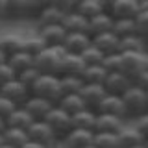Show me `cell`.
<instances>
[{"mask_svg": "<svg viewBox=\"0 0 148 148\" xmlns=\"http://www.w3.org/2000/svg\"><path fill=\"white\" fill-rule=\"evenodd\" d=\"M113 24L115 18L109 13H100V15L89 18V35L96 37L100 34H106V32H113Z\"/></svg>", "mask_w": 148, "mask_h": 148, "instance_id": "20", "label": "cell"}, {"mask_svg": "<svg viewBox=\"0 0 148 148\" xmlns=\"http://www.w3.org/2000/svg\"><path fill=\"white\" fill-rule=\"evenodd\" d=\"M132 85H133L132 78L126 76V74L120 72V71H117V72H109L108 78H106V82H104L106 91H108L109 95H119V96H122Z\"/></svg>", "mask_w": 148, "mask_h": 148, "instance_id": "10", "label": "cell"}, {"mask_svg": "<svg viewBox=\"0 0 148 148\" xmlns=\"http://www.w3.org/2000/svg\"><path fill=\"white\" fill-rule=\"evenodd\" d=\"M2 9H4V0H0V18H2Z\"/></svg>", "mask_w": 148, "mask_h": 148, "instance_id": "52", "label": "cell"}, {"mask_svg": "<svg viewBox=\"0 0 148 148\" xmlns=\"http://www.w3.org/2000/svg\"><path fill=\"white\" fill-rule=\"evenodd\" d=\"M80 95H82L83 102L87 104V108L96 111V108L100 106V102L106 98L108 91H106L104 83H85L83 89L80 91Z\"/></svg>", "mask_w": 148, "mask_h": 148, "instance_id": "12", "label": "cell"}, {"mask_svg": "<svg viewBox=\"0 0 148 148\" xmlns=\"http://www.w3.org/2000/svg\"><path fill=\"white\" fill-rule=\"evenodd\" d=\"M46 48V45H45V41L39 37V34H32V35H24V41H22V50L28 54H32L35 58L39 52H43V50Z\"/></svg>", "mask_w": 148, "mask_h": 148, "instance_id": "34", "label": "cell"}, {"mask_svg": "<svg viewBox=\"0 0 148 148\" xmlns=\"http://www.w3.org/2000/svg\"><path fill=\"white\" fill-rule=\"evenodd\" d=\"M124 106H126V113H128V120L139 117V115L148 111V96L146 91L139 89V87L132 85L130 89L122 95Z\"/></svg>", "mask_w": 148, "mask_h": 148, "instance_id": "3", "label": "cell"}, {"mask_svg": "<svg viewBox=\"0 0 148 148\" xmlns=\"http://www.w3.org/2000/svg\"><path fill=\"white\" fill-rule=\"evenodd\" d=\"M28 135L32 141H37L45 146H56L59 145V137L54 133V130L45 122V120H34L32 126L28 128Z\"/></svg>", "mask_w": 148, "mask_h": 148, "instance_id": "6", "label": "cell"}, {"mask_svg": "<svg viewBox=\"0 0 148 148\" xmlns=\"http://www.w3.org/2000/svg\"><path fill=\"white\" fill-rule=\"evenodd\" d=\"M32 95L41 96V98L50 100L52 104H58L59 98L63 96L61 92V83H59V76H52V74H41L37 82L32 85Z\"/></svg>", "mask_w": 148, "mask_h": 148, "instance_id": "2", "label": "cell"}, {"mask_svg": "<svg viewBox=\"0 0 148 148\" xmlns=\"http://www.w3.org/2000/svg\"><path fill=\"white\" fill-rule=\"evenodd\" d=\"M76 0H52V6H56L58 9H61L63 13H71L76 9Z\"/></svg>", "mask_w": 148, "mask_h": 148, "instance_id": "46", "label": "cell"}, {"mask_svg": "<svg viewBox=\"0 0 148 148\" xmlns=\"http://www.w3.org/2000/svg\"><path fill=\"white\" fill-rule=\"evenodd\" d=\"M132 82H133V85H135V87H139V89L148 91V69L141 71V72L137 74V76H133V78H132Z\"/></svg>", "mask_w": 148, "mask_h": 148, "instance_id": "45", "label": "cell"}, {"mask_svg": "<svg viewBox=\"0 0 148 148\" xmlns=\"http://www.w3.org/2000/svg\"><path fill=\"white\" fill-rule=\"evenodd\" d=\"M58 106L61 109H65L69 115H76L78 111H82V109L87 108V104L83 102L80 92H76V95H63L61 98H59Z\"/></svg>", "mask_w": 148, "mask_h": 148, "instance_id": "28", "label": "cell"}, {"mask_svg": "<svg viewBox=\"0 0 148 148\" xmlns=\"http://www.w3.org/2000/svg\"><path fill=\"white\" fill-rule=\"evenodd\" d=\"M117 139H119V148H133V146L141 145V143H145V137L137 132L135 126L130 120L126 122V126L117 133Z\"/></svg>", "mask_w": 148, "mask_h": 148, "instance_id": "19", "label": "cell"}, {"mask_svg": "<svg viewBox=\"0 0 148 148\" xmlns=\"http://www.w3.org/2000/svg\"><path fill=\"white\" fill-rule=\"evenodd\" d=\"M6 128H8V122H6V120H4L2 117H0V133L6 132Z\"/></svg>", "mask_w": 148, "mask_h": 148, "instance_id": "49", "label": "cell"}, {"mask_svg": "<svg viewBox=\"0 0 148 148\" xmlns=\"http://www.w3.org/2000/svg\"><path fill=\"white\" fill-rule=\"evenodd\" d=\"M22 41H24V35H21V34H2L0 35V52L6 58L21 52Z\"/></svg>", "mask_w": 148, "mask_h": 148, "instance_id": "21", "label": "cell"}, {"mask_svg": "<svg viewBox=\"0 0 148 148\" xmlns=\"http://www.w3.org/2000/svg\"><path fill=\"white\" fill-rule=\"evenodd\" d=\"M8 126L11 128H22V130H28L32 126V122H34V117H32L28 111L22 108V106H18V108L13 111L11 115H9V119L6 120Z\"/></svg>", "mask_w": 148, "mask_h": 148, "instance_id": "30", "label": "cell"}, {"mask_svg": "<svg viewBox=\"0 0 148 148\" xmlns=\"http://www.w3.org/2000/svg\"><path fill=\"white\" fill-rule=\"evenodd\" d=\"M76 2H82V0H76ZM76 6H78V4H76Z\"/></svg>", "mask_w": 148, "mask_h": 148, "instance_id": "60", "label": "cell"}, {"mask_svg": "<svg viewBox=\"0 0 148 148\" xmlns=\"http://www.w3.org/2000/svg\"><path fill=\"white\" fill-rule=\"evenodd\" d=\"M0 148H13V146H9V145H6V143H4V145L0 146Z\"/></svg>", "mask_w": 148, "mask_h": 148, "instance_id": "55", "label": "cell"}, {"mask_svg": "<svg viewBox=\"0 0 148 148\" xmlns=\"http://www.w3.org/2000/svg\"><path fill=\"white\" fill-rule=\"evenodd\" d=\"M39 76H41V72L37 71V69H35V65H34L32 69H28V71H24L22 74H18L17 78H18L21 82H24L26 85H28V87L32 89V85H34V83L37 82V78H39Z\"/></svg>", "mask_w": 148, "mask_h": 148, "instance_id": "41", "label": "cell"}, {"mask_svg": "<svg viewBox=\"0 0 148 148\" xmlns=\"http://www.w3.org/2000/svg\"><path fill=\"white\" fill-rule=\"evenodd\" d=\"M83 69H85V61L82 59L80 54L65 52L61 67H59V76H82Z\"/></svg>", "mask_w": 148, "mask_h": 148, "instance_id": "16", "label": "cell"}, {"mask_svg": "<svg viewBox=\"0 0 148 148\" xmlns=\"http://www.w3.org/2000/svg\"><path fill=\"white\" fill-rule=\"evenodd\" d=\"M113 34L117 35L119 39H124V37H130V35H135L137 34L135 18H115Z\"/></svg>", "mask_w": 148, "mask_h": 148, "instance_id": "31", "label": "cell"}, {"mask_svg": "<svg viewBox=\"0 0 148 148\" xmlns=\"http://www.w3.org/2000/svg\"><path fill=\"white\" fill-rule=\"evenodd\" d=\"M146 96H148V91H146Z\"/></svg>", "mask_w": 148, "mask_h": 148, "instance_id": "61", "label": "cell"}, {"mask_svg": "<svg viewBox=\"0 0 148 148\" xmlns=\"http://www.w3.org/2000/svg\"><path fill=\"white\" fill-rule=\"evenodd\" d=\"M80 56H82L83 61H85V65H104V59H106V56L102 54L92 43H91L89 48H85Z\"/></svg>", "mask_w": 148, "mask_h": 148, "instance_id": "37", "label": "cell"}, {"mask_svg": "<svg viewBox=\"0 0 148 148\" xmlns=\"http://www.w3.org/2000/svg\"><path fill=\"white\" fill-rule=\"evenodd\" d=\"M141 50H148V43L139 34L120 39V52H141Z\"/></svg>", "mask_w": 148, "mask_h": 148, "instance_id": "32", "label": "cell"}, {"mask_svg": "<svg viewBox=\"0 0 148 148\" xmlns=\"http://www.w3.org/2000/svg\"><path fill=\"white\" fill-rule=\"evenodd\" d=\"M148 69V50L141 52H120V72L133 78L141 71Z\"/></svg>", "mask_w": 148, "mask_h": 148, "instance_id": "4", "label": "cell"}, {"mask_svg": "<svg viewBox=\"0 0 148 148\" xmlns=\"http://www.w3.org/2000/svg\"><path fill=\"white\" fill-rule=\"evenodd\" d=\"M63 28L67 30V34H72V32H83V34H89V18H85L83 15L76 11L67 13L63 18Z\"/></svg>", "mask_w": 148, "mask_h": 148, "instance_id": "22", "label": "cell"}, {"mask_svg": "<svg viewBox=\"0 0 148 148\" xmlns=\"http://www.w3.org/2000/svg\"><path fill=\"white\" fill-rule=\"evenodd\" d=\"M130 122L135 126V130L145 139L148 137V111H146V113H143V115H139V117H135V119H132Z\"/></svg>", "mask_w": 148, "mask_h": 148, "instance_id": "39", "label": "cell"}, {"mask_svg": "<svg viewBox=\"0 0 148 148\" xmlns=\"http://www.w3.org/2000/svg\"><path fill=\"white\" fill-rule=\"evenodd\" d=\"M139 8H141V11H148V0H143V2L139 4Z\"/></svg>", "mask_w": 148, "mask_h": 148, "instance_id": "50", "label": "cell"}, {"mask_svg": "<svg viewBox=\"0 0 148 148\" xmlns=\"http://www.w3.org/2000/svg\"><path fill=\"white\" fill-rule=\"evenodd\" d=\"M133 148H146V145H145V143H141V145H137V146H133Z\"/></svg>", "mask_w": 148, "mask_h": 148, "instance_id": "53", "label": "cell"}, {"mask_svg": "<svg viewBox=\"0 0 148 148\" xmlns=\"http://www.w3.org/2000/svg\"><path fill=\"white\" fill-rule=\"evenodd\" d=\"M65 15H67V13H63L61 9H58L56 6H50V8H46L45 11H41L34 21H35L37 28H41V26H54V24H61Z\"/></svg>", "mask_w": 148, "mask_h": 148, "instance_id": "24", "label": "cell"}, {"mask_svg": "<svg viewBox=\"0 0 148 148\" xmlns=\"http://www.w3.org/2000/svg\"><path fill=\"white\" fill-rule=\"evenodd\" d=\"M37 34L45 41L46 46H63L65 37H67V30L63 28V24H54V26L37 28Z\"/></svg>", "mask_w": 148, "mask_h": 148, "instance_id": "15", "label": "cell"}, {"mask_svg": "<svg viewBox=\"0 0 148 148\" xmlns=\"http://www.w3.org/2000/svg\"><path fill=\"white\" fill-rule=\"evenodd\" d=\"M104 67L108 69L109 72H117V71H120V52L111 54V56H106Z\"/></svg>", "mask_w": 148, "mask_h": 148, "instance_id": "44", "label": "cell"}, {"mask_svg": "<svg viewBox=\"0 0 148 148\" xmlns=\"http://www.w3.org/2000/svg\"><path fill=\"white\" fill-rule=\"evenodd\" d=\"M92 145H95L96 148H119L117 133H100V132H95Z\"/></svg>", "mask_w": 148, "mask_h": 148, "instance_id": "36", "label": "cell"}, {"mask_svg": "<svg viewBox=\"0 0 148 148\" xmlns=\"http://www.w3.org/2000/svg\"><path fill=\"white\" fill-rule=\"evenodd\" d=\"M17 108H18V106L15 104V102H11L9 98H6V96L0 95V117H2L4 120H8L9 115H11Z\"/></svg>", "mask_w": 148, "mask_h": 148, "instance_id": "40", "label": "cell"}, {"mask_svg": "<svg viewBox=\"0 0 148 148\" xmlns=\"http://www.w3.org/2000/svg\"><path fill=\"white\" fill-rule=\"evenodd\" d=\"M30 4V13H32V18H35L41 11H45L46 8L52 6V0H28Z\"/></svg>", "mask_w": 148, "mask_h": 148, "instance_id": "42", "label": "cell"}, {"mask_svg": "<svg viewBox=\"0 0 148 148\" xmlns=\"http://www.w3.org/2000/svg\"><path fill=\"white\" fill-rule=\"evenodd\" d=\"M21 148H48V146H45V145H41V143H37V141H28L24 146H21Z\"/></svg>", "mask_w": 148, "mask_h": 148, "instance_id": "48", "label": "cell"}, {"mask_svg": "<svg viewBox=\"0 0 148 148\" xmlns=\"http://www.w3.org/2000/svg\"><path fill=\"white\" fill-rule=\"evenodd\" d=\"M141 11L137 0H117L111 15L113 18H135Z\"/></svg>", "mask_w": 148, "mask_h": 148, "instance_id": "23", "label": "cell"}, {"mask_svg": "<svg viewBox=\"0 0 148 148\" xmlns=\"http://www.w3.org/2000/svg\"><path fill=\"white\" fill-rule=\"evenodd\" d=\"M85 148H96V146L95 145H89V146H85Z\"/></svg>", "mask_w": 148, "mask_h": 148, "instance_id": "58", "label": "cell"}, {"mask_svg": "<svg viewBox=\"0 0 148 148\" xmlns=\"http://www.w3.org/2000/svg\"><path fill=\"white\" fill-rule=\"evenodd\" d=\"M92 45H95L104 56H111V54L120 52V39L113 32H106V34H100V35L92 37Z\"/></svg>", "mask_w": 148, "mask_h": 148, "instance_id": "18", "label": "cell"}, {"mask_svg": "<svg viewBox=\"0 0 148 148\" xmlns=\"http://www.w3.org/2000/svg\"><path fill=\"white\" fill-rule=\"evenodd\" d=\"M145 145H146V148H148V137H146V139H145Z\"/></svg>", "mask_w": 148, "mask_h": 148, "instance_id": "57", "label": "cell"}, {"mask_svg": "<svg viewBox=\"0 0 148 148\" xmlns=\"http://www.w3.org/2000/svg\"><path fill=\"white\" fill-rule=\"evenodd\" d=\"M6 59H8V58H6V56H4L2 52H0V65H2V63H6Z\"/></svg>", "mask_w": 148, "mask_h": 148, "instance_id": "51", "label": "cell"}, {"mask_svg": "<svg viewBox=\"0 0 148 148\" xmlns=\"http://www.w3.org/2000/svg\"><path fill=\"white\" fill-rule=\"evenodd\" d=\"M128 120L122 117H115V115H106L98 113L96 115V124H95V132L100 133H119L120 130L126 126Z\"/></svg>", "mask_w": 148, "mask_h": 148, "instance_id": "13", "label": "cell"}, {"mask_svg": "<svg viewBox=\"0 0 148 148\" xmlns=\"http://www.w3.org/2000/svg\"><path fill=\"white\" fill-rule=\"evenodd\" d=\"M15 78H17V74H15V71H13V69L8 65V61L0 65V89H2V87L6 85L8 82L15 80Z\"/></svg>", "mask_w": 148, "mask_h": 148, "instance_id": "43", "label": "cell"}, {"mask_svg": "<svg viewBox=\"0 0 148 148\" xmlns=\"http://www.w3.org/2000/svg\"><path fill=\"white\" fill-rule=\"evenodd\" d=\"M108 74H109V71L104 65H85V69L82 72V78L85 83H104Z\"/></svg>", "mask_w": 148, "mask_h": 148, "instance_id": "29", "label": "cell"}, {"mask_svg": "<svg viewBox=\"0 0 148 148\" xmlns=\"http://www.w3.org/2000/svg\"><path fill=\"white\" fill-rule=\"evenodd\" d=\"M59 83H61V92L63 95H76L83 89L85 82L82 76H59Z\"/></svg>", "mask_w": 148, "mask_h": 148, "instance_id": "33", "label": "cell"}, {"mask_svg": "<svg viewBox=\"0 0 148 148\" xmlns=\"http://www.w3.org/2000/svg\"><path fill=\"white\" fill-rule=\"evenodd\" d=\"M54 106H56V104H52L50 100L32 95L30 98L26 100V104L22 106V108H24L28 113H30L32 117H34V120H45V117L50 113V109H52Z\"/></svg>", "mask_w": 148, "mask_h": 148, "instance_id": "14", "label": "cell"}, {"mask_svg": "<svg viewBox=\"0 0 148 148\" xmlns=\"http://www.w3.org/2000/svg\"><path fill=\"white\" fill-rule=\"evenodd\" d=\"M92 43V37L89 34H83V32H72V34H67L65 37L63 48L71 54H82L85 48H89Z\"/></svg>", "mask_w": 148, "mask_h": 148, "instance_id": "17", "label": "cell"}, {"mask_svg": "<svg viewBox=\"0 0 148 148\" xmlns=\"http://www.w3.org/2000/svg\"><path fill=\"white\" fill-rule=\"evenodd\" d=\"M45 122L54 130V133L59 137V141L72 130V115H69L65 109H61L58 104L50 109V113L45 117Z\"/></svg>", "mask_w": 148, "mask_h": 148, "instance_id": "5", "label": "cell"}, {"mask_svg": "<svg viewBox=\"0 0 148 148\" xmlns=\"http://www.w3.org/2000/svg\"><path fill=\"white\" fill-rule=\"evenodd\" d=\"M135 24H137V34L148 43V11H139V15L135 17Z\"/></svg>", "mask_w": 148, "mask_h": 148, "instance_id": "38", "label": "cell"}, {"mask_svg": "<svg viewBox=\"0 0 148 148\" xmlns=\"http://www.w3.org/2000/svg\"><path fill=\"white\" fill-rule=\"evenodd\" d=\"M50 148H63L61 145H56V146H50Z\"/></svg>", "mask_w": 148, "mask_h": 148, "instance_id": "56", "label": "cell"}, {"mask_svg": "<svg viewBox=\"0 0 148 148\" xmlns=\"http://www.w3.org/2000/svg\"><path fill=\"white\" fill-rule=\"evenodd\" d=\"M92 139H95V132H92V130L72 128L71 132L59 141V145L63 148H85V146L92 145Z\"/></svg>", "mask_w": 148, "mask_h": 148, "instance_id": "9", "label": "cell"}, {"mask_svg": "<svg viewBox=\"0 0 148 148\" xmlns=\"http://www.w3.org/2000/svg\"><path fill=\"white\" fill-rule=\"evenodd\" d=\"M98 4H100L102 11H104V13H109V15H111V11H113L117 0H98Z\"/></svg>", "mask_w": 148, "mask_h": 148, "instance_id": "47", "label": "cell"}, {"mask_svg": "<svg viewBox=\"0 0 148 148\" xmlns=\"http://www.w3.org/2000/svg\"><path fill=\"white\" fill-rule=\"evenodd\" d=\"M96 113H106V115H115V117H122L128 120L126 106H124L122 96L119 95H106V98L100 102V106L96 108Z\"/></svg>", "mask_w": 148, "mask_h": 148, "instance_id": "11", "label": "cell"}, {"mask_svg": "<svg viewBox=\"0 0 148 148\" xmlns=\"http://www.w3.org/2000/svg\"><path fill=\"white\" fill-rule=\"evenodd\" d=\"M96 111L91 108H85L82 111H78L76 115H72V128H80V130H92L95 132V124H96Z\"/></svg>", "mask_w": 148, "mask_h": 148, "instance_id": "26", "label": "cell"}, {"mask_svg": "<svg viewBox=\"0 0 148 148\" xmlns=\"http://www.w3.org/2000/svg\"><path fill=\"white\" fill-rule=\"evenodd\" d=\"M26 18H32L28 0H4L2 21L18 22V21H26Z\"/></svg>", "mask_w": 148, "mask_h": 148, "instance_id": "7", "label": "cell"}, {"mask_svg": "<svg viewBox=\"0 0 148 148\" xmlns=\"http://www.w3.org/2000/svg\"><path fill=\"white\" fill-rule=\"evenodd\" d=\"M0 95L9 98L11 102H15L17 106H24L26 100L32 96V89L26 85L24 82H21L18 78H15V80L8 82L6 85L0 89Z\"/></svg>", "mask_w": 148, "mask_h": 148, "instance_id": "8", "label": "cell"}, {"mask_svg": "<svg viewBox=\"0 0 148 148\" xmlns=\"http://www.w3.org/2000/svg\"><path fill=\"white\" fill-rule=\"evenodd\" d=\"M28 141H30L28 130L8 126V128H6V132H4V143H6V145H9V146H13V148H21V146H24Z\"/></svg>", "mask_w": 148, "mask_h": 148, "instance_id": "27", "label": "cell"}, {"mask_svg": "<svg viewBox=\"0 0 148 148\" xmlns=\"http://www.w3.org/2000/svg\"><path fill=\"white\" fill-rule=\"evenodd\" d=\"M6 61H8V65L13 69V71H15V74L18 76V74H22L24 71H28V69L34 67V56L24 52V50H21V52L9 56Z\"/></svg>", "mask_w": 148, "mask_h": 148, "instance_id": "25", "label": "cell"}, {"mask_svg": "<svg viewBox=\"0 0 148 148\" xmlns=\"http://www.w3.org/2000/svg\"><path fill=\"white\" fill-rule=\"evenodd\" d=\"M137 2H139V4H141V2H143V0H137Z\"/></svg>", "mask_w": 148, "mask_h": 148, "instance_id": "59", "label": "cell"}, {"mask_svg": "<svg viewBox=\"0 0 148 148\" xmlns=\"http://www.w3.org/2000/svg\"><path fill=\"white\" fill-rule=\"evenodd\" d=\"M4 145V133H0V146Z\"/></svg>", "mask_w": 148, "mask_h": 148, "instance_id": "54", "label": "cell"}, {"mask_svg": "<svg viewBox=\"0 0 148 148\" xmlns=\"http://www.w3.org/2000/svg\"><path fill=\"white\" fill-rule=\"evenodd\" d=\"M67 50L63 46H46L43 52H39L34 58V65L41 74H52L59 76V67H61V59Z\"/></svg>", "mask_w": 148, "mask_h": 148, "instance_id": "1", "label": "cell"}, {"mask_svg": "<svg viewBox=\"0 0 148 148\" xmlns=\"http://www.w3.org/2000/svg\"><path fill=\"white\" fill-rule=\"evenodd\" d=\"M74 11L83 15L85 18H92V17L100 15V13H104L102 8H100V4H98V0H82V2H78V6H76Z\"/></svg>", "mask_w": 148, "mask_h": 148, "instance_id": "35", "label": "cell"}]
</instances>
